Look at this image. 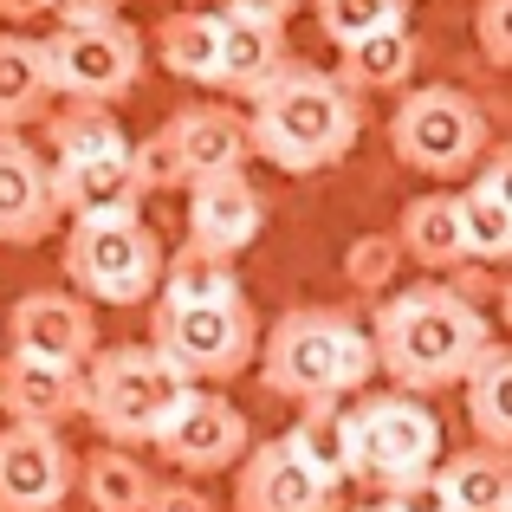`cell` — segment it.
I'll return each mask as SVG.
<instances>
[{
  "mask_svg": "<svg viewBox=\"0 0 512 512\" xmlns=\"http://www.w3.org/2000/svg\"><path fill=\"white\" fill-rule=\"evenodd\" d=\"M253 156H266L286 175H318L344 163L350 143L363 130V91H350L338 72L318 65H279L260 91H253Z\"/></svg>",
  "mask_w": 512,
  "mask_h": 512,
  "instance_id": "obj_1",
  "label": "cell"
},
{
  "mask_svg": "<svg viewBox=\"0 0 512 512\" xmlns=\"http://www.w3.org/2000/svg\"><path fill=\"white\" fill-rule=\"evenodd\" d=\"M487 338H493L487 312H480L474 299H461L454 286L396 292V299H383V312H376V325H370L376 370H389L396 389H409V396L454 389Z\"/></svg>",
  "mask_w": 512,
  "mask_h": 512,
  "instance_id": "obj_2",
  "label": "cell"
},
{
  "mask_svg": "<svg viewBox=\"0 0 512 512\" xmlns=\"http://www.w3.org/2000/svg\"><path fill=\"white\" fill-rule=\"evenodd\" d=\"M253 350H260L266 396L299 402V409H312V402H344L376 376L370 331H357L344 312H325V305L286 312Z\"/></svg>",
  "mask_w": 512,
  "mask_h": 512,
  "instance_id": "obj_3",
  "label": "cell"
},
{
  "mask_svg": "<svg viewBox=\"0 0 512 512\" xmlns=\"http://www.w3.org/2000/svg\"><path fill=\"white\" fill-rule=\"evenodd\" d=\"M338 428V467L357 487H396L409 474H428L441 461V422L428 402H409V389L396 396H363V402H338L331 409Z\"/></svg>",
  "mask_w": 512,
  "mask_h": 512,
  "instance_id": "obj_4",
  "label": "cell"
},
{
  "mask_svg": "<svg viewBox=\"0 0 512 512\" xmlns=\"http://www.w3.org/2000/svg\"><path fill=\"white\" fill-rule=\"evenodd\" d=\"M156 273H163V240H156V227L137 214V201L72 214V234H65V279H72L78 299L143 305L156 292Z\"/></svg>",
  "mask_w": 512,
  "mask_h": 512,
  "instance_id": "obj_5",
  "label": "cell"
},
{
  "mask_svg": "<svg viewBox=\"0 0 512 512\" xmlns=\"http://www.w3.org/2000/svg\"><path fill=\"white\" fill-rule=\"evenodd\" d=\"M182 389L188 376L156 344H117V350H98V363L85 370V415L98 422L104 441L143 448V441H156V428H163V415L175 409Z\"/></svg>",
  "mask_w": 512,
  "mask_h": 512,
  "instance_id": "obj_6",
  "label": "cell"
},
{
  "mask_svg": "<svg viewBox=\"0 0 512 512\" xmlns=\"http://www.w3.org/2000/svg\"><path fill=\"white\" fill-rule=\"evenodd\" d=\"M150 344L188 383H227L253 363L260 325H253V305L240 292H227V299H195V305H156Z\"/></svg>",
  "mask_w": 512,
  "mask_h": 512,
  "instance_id": "obj_7",
  "label": "cell"
},
{
  "mask_svg": "<svg viewBox=\"0 0 512 512\" xmlns=\"http://www.w3.org/2000/svg\"><path fill=\"white\" fill-rule=\"evenodd\" d=\"M389 150H396L409 169L435 175V182L467 175L480 156H487V111L454 85H422V91H409V98L396 104V117H389Z\"/></svg>",
  "mask_w": 512,
  "mask_h": 512,
  "instance_id": "obj_8",
  "label": "cell"
},
{
  "mask_svg": "<svg viewBox=\"0 0 512 512\" xmlns=\"http://www.w3.org/2000/svg\"><path fill=\"white\" fill-rule=\"evenodd\" d=\"M52 91L78 104H117L143 78V33L124 13L104 20H59V33L46 39Z\"/></svg>",
  "mask_w": 512,
  "mask_h": 512,
  "instance_id": "obj_9",
  "label": "cell"
},
{
  "mask_svg": "<svg viewBox=\"0 0 512 512\" xmlns=\"http://www.w3.org/2000/svg\"><path fill=\"white\" fill-rule=\"evenodd\" d=\"M338 487L344 480L325 461H312L292 435L260 441V448L247 441V461H240L234 480V512H338Z\"/></svg>",
  "mask_w": 512,
  "mask_h": 512,
  "instance_id": "obj_10",
  "label": "cell"
},
{
  "mask_svg": "<svg viewBox=\"0 0 512 512\" xmlns=\"http://www.w3.org/2000/svg\"><path fill=\"white\" fill-rule=\"evenodd\" d=\"M247 441H253V428L234 402L201 389V383H188L182 396H175V409L163 415L150 448H163V461L182 467V474H221V467H234L240 454H247Z\"/></svg>",
  "mask_w": 512,
  "mask_h": 512,
  "instance_id": "obj_11",
  "label": "cell"
},
{
  "mask_svg": "<svg viewBox=\"0 0 512 512\" xmlns=\"http://www.w3.org/2000/svg\"><path fill=\"white\" fill-rule=\"evenodd\" d=\"M72 448L59 428L7 422L0 428V512H59L72 493Z\"/></svg>",
  "mask_w": 512,
  "mask_h": 512,
  "instance_id": "obj_12",
  "label": "cell"
},
{
  "mask_svg": "<svg viewBox=\"0 0 512 512\" xmlns=\"http://www.w3.org/2000/svg\"><path fill=\"white\" fill-rule=\"evenodd\" d=\"M188 240L208 253L234 260L240 247H253L266 227V201L253 188L247 169H214V175H188Z\"/></svg>",
  "mask_w": 512,
  "mask_h": 512,
  "instance_id": "obj_13",
  "label": "cell"
},
{
  "mask_svg": "<svg viewBox=\"0 0 512 512\" xmlns=\"http://www.w3.org/2000/svg\"><path fill=\"white\" fill-rule=\"evenodd\" d=\"M0 415L7 422H39V428H65L72 415H85V376L78 363H46L7 350L0 357Z\"/></svg>",
  "mask_w": 512,
  "mask_h": 512,
  "instance_id": "obj_14",
  "label": "cell"
},
{
  "mask_svg": "<svg viewBox=\"0 0 512 512\" xmlns=\"http://www.w3.org/2000/svg\"><path fill=\"white\" fill-rule=\"evenodd\" d=\"M7 344L46 363H85L98 344V318L78 292H26L7 312Z\"/></svg>",
  "mask_w": 512,
  "mask_h": 512,
  "instance_id": "obj_15",
  "label": "cell"
},
{
  "mask_svg": "<svg viewBox=\"0 0 512 512\" xmlns=\"http://www.w3.org/2000/svg\"><path fill=\"white\" fill-rule=\"evenodd\" d=\"M59 195H52V175L26 150L20 137L0 143V240L7 247H33L59 227Z\"/></svg>",
  "mask_w": 512,
  "mask_h": 512,
  "instance_id": "obj_16",
  "label": "cell"
},
{
  "mask_svg": "<svg viewBox=\"0 0 512 512\" xmlns=\"http://www.w3.org/2000/svg\"><path fill=\"white\" fill-rule=\"evenodd\" d=\"M454 214H461V247L467 260L500 266L512 253V163L500 150L480 163V175L454 195Z\"/></svg>",
  "mask_w": 512,
  "mask_h": 512,
  "instance_id": "obj_17",
  "label": "cell"
},
{
  "mask_svg": "<svg viewBox=\"0 0 512 512\" xmlns=\"http://www.w3.org/2000/svg\"><path fill=\"white\" fill-rule=\"evenodd\" d=\"M169 137L182 150L188 175H214V169H247L253 156V130L234 104H188L169 117Z\"/></svg>",
  "mask_w": 512,
  "mask_h": 512,
  "instance_id": "obj_18",
  "label": "cell"
},
{
  "mask_svg": "<svg viewBox=\"0 0 512 512\" xmlns=\"http://www.w3.org/2000/svg\"><path fill=\"white\" fill-rule=\"evenodd\" d=\"M338 52H344L338 78H344L350 91H402V85H409V72L422 65V39H415L409 13H396V20L370 26V33L344 39Z\"/></svg>",
  "mask_w": 512,
  "mask_h": 512,
  "instance_id": "obj_19",
  "label": "cell"
},
{
  "mask_svg": "<svg viewBox=\"0 0 512 512\" xmlns=\"http://www.w3.org/2000/svg\"><path fill=\"white\" fill-rule=\"evenodd\" d=\"M279 65H286V33H279V26L221 13V65H214V91L253 98V91H260Z\"/></svg>",
  "mask_w": 512,
  "mask_h": 512,
  "instance_id": "obj_20",
  "label": "cell"
},
{
  "mask_svg": "<svg viewBox=\"0 0 512 512\" xmlns=\"http://www.w3.org/2000/svg\"><path fill=\"white\" fill-rule=\"evenodd\" d=\"M461 396L480 448H512V350L500 338L474 350V363L461 370Z\"/></svg>",
  "mask_w": 512,
  "mask_h": 512,
  "instance_id": "obj_21",
  "label": "cell"
},
{
  "mask_svg": "<svg viewBox=\"0 0 512 512\" xmlns=\"http://www.w3.org/2000/svg\"><path fill=\"white\" fill-rule=\"evenodd\" d=\"M52 65H46V39L26 33H0V130H20L33 117L52 111Z\"/></svg>",
  "mask_w": 512,
  "mask_h": 512,
  "instance_id": "obj_22",
  "label": "cell"
},
{
  "mask_svg": "<svg viewBox=\"0 0 512 512\" xmlns=\"http://www.w3.org/2000/svg\"><path fill=\"white\" fill-rule=\"evenodd\" d=\"M396 247L402 260L428 266V273H454L467 260L461 247V214H454V195H415L396 221Z\"/></svg>",
  "mask_w": 512,
  "mask_h": 512,
  "instance_id": "obj_23",
  "label": "cell"
},
{
  "mask_svg": "<svg viewBox=\"0 0 512 512\" xmlns=\"http://www.w3.org/2000/svg\"><path fill=\"white\" fill-rule=\"evenodd\" d=\"M435 480L448 493V512H512L506 448H467L454 461H435Z\"/></svg>",
  "mask_w": 512,
  "mask_h": 512,
  "instance_id": "obj_24",
  "label": "cell"
},
{
  "mask_svg": "<svg viewBox=\"0 0 512 512\" xmlns=\"http://www.w3.org/2000/svg\"><path fill=\"white\" fill-rule=\"evenodd\" d=\"M156 59L182 85H214V65H221V13H208V7L169 13L156 26Z\"/></svg>",
  "mask_w": 512,
  "mask_h": 512,
  "instance_id": "obj_25",
  "label": "cell"
},
{
  "mask_svg": "<svg viewBox=\"0 0 512 512\" xmlns=\"http://www.w3.org/2000/svg\"><path fill=\"white\" fill-rule=\"evenodd\" d=\"M227 292H240L234 279V260L227 253H208V247H182L169 260L163 253V273H156V305H195V299H227Z\"/></svg>",
  "mask_w": 512,
  "mask_h": 512,
  "instance_id": "obj_26",
  "label": "cell"
},
{
  "mask_svg": "<svg viewBox=\"0 0 512 512\" xmlns=\"http://www.w3.org/2000/svg\"><path fill=\"white\" fill-rule=\"evenodd\" d=\"M78 487H85V506L91 512H143L150 500V474L137 467V454H124L111 441V448L85 454V474H72Z\"/></svg>",
  "mask_w": 512,
  "mask_h": 512,
  "instance_id": "obj_27",
  "label": "cell"
},
{
  "mask_svg": "<svg viewBox=\"0 0 512 512\" xmlns=\"http://www.w3.org/2000/svg\"><path fill=\"white\" fill-rule=\"evenodd\" d=\"M130 182H137V195H169V188H182V182H188L182 150H175L169 124L156 130V137L130 143Z\"/></svg>",
  "mask_w": 512,
  "mask_h": 512,
  "instance_id": "obj_28",
  "label": "cell"
},
{
  "mask_svg": "<svg viewBox=\"0 0 512 512\" xmlns=\"http://www.w3.org/2000/svg\"><path fill=\"white\" fill-rule=\"evenodd\" d=\"M402 7H409V0H312L318 33H325L331 46H344V39L370 33V26H383V20H396Z\"/></svg>",
  "mask_w": 512,
  "mask_h": 512,
  "instance_id": "obj_29",
  "label": "cell"
},
{
  "mask_svg": "<svg viewBox=\"0 0 512 512\" xmlns=\"http://www.w3.org/2000/svg\"><path fill=\"white\" fill-rule=\"evenodd\" d=\"M396 266H402L396 234H357V240H350V253H344V279L357 292H389Z\"/></svg>",
  "mask_w": 512,
  "mask_h": 512,
  "instance_id": "obj_30",
  "label": "cell"
},
{
  "mask_svg": "<svg viewBox=\"0 0 512 512\" xmlns=\"http://www.w3.org/2000/svg\"><path fill=\"white\" fill-rule=\"evenodd\" d=\"M383 512H448V493H441L435 467H428V474L396 480V487H383Z\"/></svg>",
  "mask_w": 512,
  "mask_h": 512,
  "instance_id": "obj_31",
  "label": "cell"
},
{
  "mask_svg": "<svg viewBox=\"0 0 512 512\" xmlns=\"http://www.w3.org/2000/svg\"><path fill=\"white\" fill-rule=\"evenodd\" d=\"M480 52L487 65H512V0H480Z\"/></svg>",
  "mask_w": 512,
  "mask_h": 512,
  "instance_id": "obj_32",
  "label": "cell"
},
{
  "mask_svg": "<svg viewBox=\"0 0 512 512\" xmlns=\"http://www.w3.org/2000/svg\"><path fill=\"white\" fill-rule=\"evenodd\" d=\"M143 512H214V500L201 487H188V480H175V487H150Z\"/></svg>",
  "mask_w": 512,
  "mask_h": 512,
  "instance_id": "obj_33",
  "label": "cell"
},
{
  "mask_svg": "<svg viewBox=\"0 0 512 512\" xmlns=\"http://www.w3.org/2000/svg\"><path fill=\"white\" fill-rule=\"evenodd\" d=\"M221 13H240V20H266V26H286L299 13V0H221Z\"/></svg>",
  "mask_w": 512,
  "mask_h": 512,
  "instance_id": "obj_34",
  "label": "cell"
},
{
  "mask_svg": "<svg viewBox=\"0 0 512 512\" xmlns=\"http://www.w3.org/2000/svg\"><path fill=\"white\" fill-rule=\"evenodd\" d=\"M59 20H104V13H124V0H52Z\"/></svg>",
  "mask_w": 512,
  "mask_h": 512,
  "instance_id": "obj_35",
  "label": "cell"
},
{
  "mask_svg": "<svg viewBox=\"0 0 512 512\" xmlns=\"http://www.w3.org/2000/svg\"><path fill=\"white\" fill-rule=\"evenodd\" d=\"M39 13H52V0H0V20H13V26L39 20Z\"/></svg>",
  "mask_w": 512,
  "mask_h": 512,
  "instance_id": "obj_36",
  "label": "cell"
},
{
  "mask_svg": "<svg viewBox=\"0 0 512 512\" xmlns=\"http://www.w3.org/2000/svg\"><path fill=\"white\" fill-rule=\"evenodd\" d=\"M7 137H13V130H0V143H7Z\"/></svg>",
  "mask_w": 512,
  "mask_h": 512,
  "instance_id": "obj_37",
  "label": "cell"
},
{
  "mask_svg": "<svg viewBox=\"0 0 512 512\" xmlns=\"http://www.w3.org/2000/svg\"><path fill=\"white\" fill-rule=\"evenodd\" d=\"M363 512H383V506H363Z\"/></svg>",
  "mask_w": 512,
  "mask_h": 512,
  "instance_id": "obj_38",
  "label": "cell"
}]
</instances>
